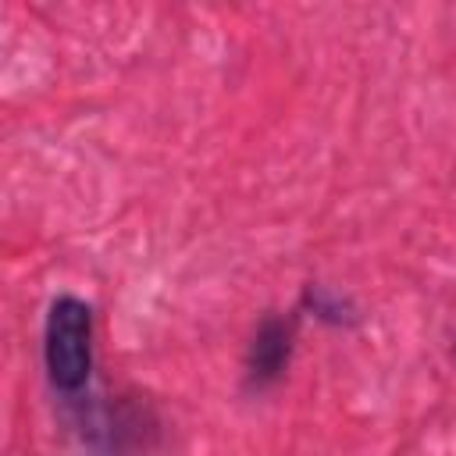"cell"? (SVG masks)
Returning a JSON list of instances; mask_svg holds the SVG:
<instances>
[{"mask_svg": "<svg viewBox=\"0 0 456 456\" xmlns=\"http://www.w3.org/2000/svg\"><path fill=\"white\" fill-rule=\"evenodd\" d=\"M292 353V321L289 317H264L253 342H249V356H246V378L249 385H267L274 381Z\"/></svg>", "mask_w": 456, "mask_h": 456, "instance_id": "cell-2", "label": "cell"}, {"mask_svg": "<svg viewBox=\"0 0 456 456\" xmlns=\"http://www.w3.org/2000/svg\"><path fill=\"white\" fill-rule=\"evenodd\" d=\"M46 378L61 395H78L93 374V310L78 296L50 303L43 328Z\"/></svg>", "mask_w": 456, "mask_h": 456, "instance_id": "cell-1", "label": "cell"}]
</instances>
